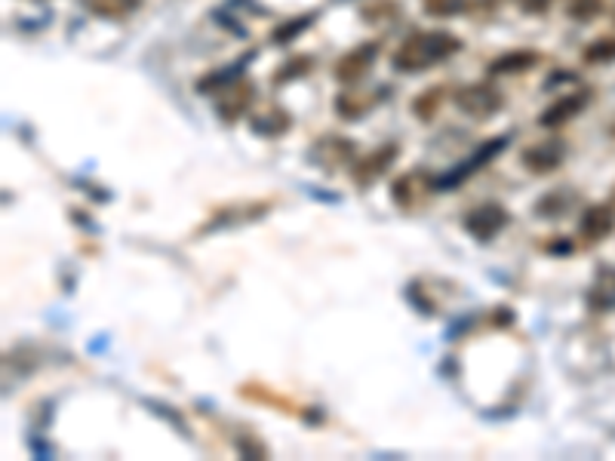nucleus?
I'll list each match as a JSON object with an SVG mask.
<instances>
[{"mask_svg":"<svg viewBox=\"0 0 615 461\" xmlns=\"http://www.w3.org/2000/svg\"><path fill=\"white\" fill-rule=\"evenodd\" d=\"M311 56H296V59H290L286 62V68H280L277 74H274V83H286V80H296V77H302V74H308L311 71Z\"/></svg>","mask_w":615,"mask_h":461,"instance_id":"nucleus-22","label":"nucleus"},{"mask_svg":"<svg viewBox=\"0 0 615 461\" xmlns=\"http://www.w3.org/2000/svg\"><path fill=\"white\" fill-rule=\"evenodd\" d=\"M142 7V0H87V10L102 19H127Z\"/></svg>","mask_w":615,"mask_h":461,"instance_id":"nucleus-17","label":"nucleus"},{"mask_svg":"<svg viewBox=\"0 0 615 461\" xmlns=\"http://www.w3.org/2000/svg\"><path fill=\"white\" fill-rule=\"evenodd\" d=\"M308 160L323 173H333L345 163H354V145L345 136H323L311 145Z\"/></svg>","mask_w":615,"mask_h":461,"instance_id":"nucleus-4","label":"nucleus"},{"mask_svg":"<svg viewBox=\"0 0 615 461\" xmlns=\"http://www.w3.org/2000/svg\"><path fill=\"white\" fill-rule=\"evenodd\" d=\"M314 19H317V13H302V16H296V19H290V22H283L280 28H274V44H290V40L296 37V34H302L305 28H311L314 25Z\"/></svg>","mask_w":615,"mask_h":461,"instance_id":"nucleus-20","label":"nucleus"},{"mask_svg":"<svg viewBox=\"0 0 615 461\" xmlns=\"http://www.w3.org/2000/svg\"><path fill=\"white\" fill-rule=\"evenodd\" d=\"M563 160V145L548 139V142H539V145H532L523 151V166L529 173H536V176H545V173H554L557 166Z\"/></svg>","mask_w":615,"mask_h":461,"instance_id":"nucleus-12","label":"nucleus"},{"mask_svg":"<svg viewBox=\"0 0 615 461\" xmlns=\"http://www.w3.org/2000/svg\"><path fill=\"white\" fill-rule=\"evenodd\" d=\"M539 62H542L539 50H511L489 62V74H523L529 68H536Z\"/></svg>","mask_w":615,"mask_h":461,"instance_id":"nucleus-15","label":"nucleus"},{"mask_svg":"<svg viewBox=\"0 0 615 461\" xmlns=\"http://www.w3.org/2000/svg\"><path fill=\"white\" fill-rule=\"evenodd\" d=\"M579 231L588 243H597V240H606L612 231H615V213L612 206L606 203H591L582 219H579Z\"/></svg>","mask_w":615,"mask_h":461,"instance_id":"nucleus-11","label":"nucleus"},{"mask_svg":"<svg viewBox=\"0 0 615 461\" xmlns=\"http://www.w3.org/2000/svg\"><path fill=\"white\" fill-rule=\"evenodd\" d=\"M588 308L594 314L615 311V268H606L597 274V280L588 289Z\"/></svg>","mask_w":615,"mask_h":461,"instance_id":"nucleus-14","label":"nucleus"},{"mask_svg":"<svg viewBox=\"0 0 615 461\" xmlns=\"http://www.w3.org/2000/svg\"><path fill=\"white\" fill-rule=\"evenodd\" d=\"M588 102H591V93H588V90L566 93V96H560L557 102H551V105L542 111L539 123H542V127H563V123H569L576 114H582V111L588 108Z\"/></svg>","mask_w":615,"mask_h":461,"instance_id":"nucleus-9","label":"nucleus"},{"mask_svg":"<svg viewBox=\"0 0 615 461\" xmlns=\"http://www.w3.org/2000/svg\"><path fill=\"white\" fill-rule=\"evenodd\" d=\"M369 105H373V99H357L354 90H348V93H342V96L336 99V108H339V114H342L345 120L363 117V111H366Z\"/></svg>","mask_w":615,"mask_h":461,"instance_id":"nucleus-21","label":"nucleus"},{"mask_svg":"<svg viewBox=\"0 0 615 461\" xmlns=\"http://www.w3.org/2000/svg\"><path fill=\"white\" fill-rule=\"evenodd\" d=\"M290 114L286 111H280V108H271V111H262V114H256L253 117V133H259V136H265V139H277L280 133H286L290 130Z\"/></svg>","mask_w":615,"mask_h":461,"instance_id":"nucleus-16","label":"nucleus"},{"mask_svg":"<svg viewBox=\"0 0 615 461\" xmlns=\"http://www.w3.org/2000/svg\"><path fill=\"white\" fill-rule=\"evenodd\" d=\"M379 44L376 40H369V44H360V47H354L351 53H345L339 62H336V80L339 83H345V87H351V83H360L369 71H373V65H376V56H379Z\"/></svg>","mask_w":615,"mask_h":461,"instance_id":"nucleus-5","label":"nucleus"},{"mask_svg":"<svg viewBox=\"0 0 615 461\" xmlns=\"http://www.w3.org/2000/svg\"><path fill=\"white\" fill-rule=\"evenodd\" d=\"M511 216L502 203H483L465 216V231L477 240H492L502 228H508Z\"/></svg>","mask_w":615,"mask_h":461,"instance_id":"nucleus-6","label":"nucleus"},{"mask_svg":"<svg viewBox=\"0 0 615 461\" xmlns=\"http://www.w3.org/2000/svg\"><path fill=\"white\" fill-rule=\"evenodd\" d=\"M582 59H585V65H612L615 62V37L609 34V37L591 40L582 53Z\"/></svg>","mask_w":615,"mask_h":461,"instance_id":"nucleus-18","label":"nucleus"},{"mask_svg":"<svg viewBox=\"0 0 615 461\" xmlns=\"http://www.w3.org/2000/svg\"><path fill=\"white\" fill-rule=\"evenodd\" d=\"M603 13V0H572L569 4V16L579 22H591Z\"/></svg>","mask_w":615,"mask_h":461,"instance_id":"nucleus-23","label":"nucleus"},{"mask_svg":"<svg viewBox=\"0 0 615 461\" xmlns=\"http://www.w3.org/2000/svg\"><path fill=\"white\" fill-rule=\"evenodd\" d=\"M394 16H397V4H394V0H382V4L366 7V10H363V22H369V25H376V22H391Z\"/></svg>","mask_w":615,"mask_h":461,"instance_id":"nucleus-24","label":"nucleus"},{"mask_svg":"<svg viewBox=\"0 0 615 461\" xmlns=\"http://www.w3.org/2000/svg\"><path fill=\"white\" fill-rule=\"evenodd\" d=\"M256 59V53L250 50V53H243L237 62H228V68H219V71H213V74H207L203 77L200 83H197V93H222L225 87H231L234 80H240V74L246 71V62H253Z\"/></svg>","mask_w":615,"mask_h":461,"instance_id":"nucleus-13","label":"nucleus"},{"mask_svg":"<svg viewBox=\"0 0 615 461\" xmlns=\"http://www.w3.org/2000/svg\"><path fill=\"white\" fill-rule=\"evenodd\" d=\"M256 102V90L250 80H234L231 87H225L219 93V102H216V111L225 123H234L240 120L246 111H250V105Z\"/></svg>","mask_w":615,"mask_h":461,"instance_id":"nucleus-7","label":"nucleus"},{"mask_svg":"<svg viewBox=\"0 0 615 461\" xmlns=\"http://www.w3.org/2000/svg\"><path fill=\"white\" fill-rule=\"evenodd\" d=\"M465 4L462 0H425V10L434 16H456Z\"/></svg>","mask_w":615,"mask_h":461,"instance_id":"nucleus-25","label":"nucleus"},{"mask_svg":"<svg viewBox=\"0 0 615 461\" xmlns=\"http://www.w3.org/2000/svg\"><path fill=\"white\" fill-rule=\"evenodd\" d=\"M508 145H511V136H492V139L483 142L471 157H465L462 163H456L449 173L437 176V179H434V191H456V188L465 185L474 173H480L483 166H489L492 160H496Z\"/></svg>","mask_w":615,"mask_h":461,"instance_id":"nucleus-2","label":"nucleus"},{"mask_svg":"<svg viewBox=\"0 0 615 461\" xmlns=\"http://www.w3.org/2000/svg\"><path fill=\"white\" fill-rule=\"evenodd\" d=\"M397 154H400V148L391 142V145H385V148H376L373 154H366V157H360V160H354V182H360V185H369V182H376L379 176H385L388 170H391V163L397 160Z\"/></svg>","mask_w":615,"mask_h":461,"instance_id":"nucleus-8","label":"nucleus"},{"mask_svg":"<svg viewBox=\"0 0 615 461\" xmlns=\"http://www.w3.org/2000/svg\"><path fill=\"white\" fill-rule=\"evenodd\" d=\"M456 108L474 120H489L496 117L505 105V96L499 87H492V83H468V87H459L456 96H453Z\"/></svg>","mask_w":615,"mask_h":461,"instance_id":"nucleus-3","label":"nucleus"},{"mask_svg":"<svg viewBox=\"0 0 615 461\" xmlns=\"http://www.w3.org/2000/svg\"><path fill=\"white\" fill-rule=\"evenodd\" d=\"M434 188V182L431 179H425L422 173H406V176H400L394 185H391V200L400 206V209H416L422 200H425V194Z\"/></svg>","mask_w":615,"mask_h":461,"instance_id":"nucleus-10","label":"nucleus"},{"mask_svg":"<svg viewBox=\"0 0 615 461\" xmlns=\"http://www.w3.org/2000/svg\"><path fill=\"white\" fill-rule=\"evenodd\" d=\"M462 50V40L449 31H419L413 37H406L403 44L394 50L391 62L400 74H419L428 71L449 56H456Z\"/></svg>","mask_w":615,"mask_h":461,"instance_id":"nucleus-1","label":"nucleus"},{"mask_svg":"<svg viewBox=\"0 0 615 461\" xmlns=\"http://www.w3.org/2000/svg\"><path fill=\"white\" fill-rule=\"evenodd\" d=\"M440 105H443V87H431V90H425L422 96L413 99V114H416L422 123H428V120L437 117Z\"/></svg>","mask_w":615,"mask_h":461,"instance_id":"nucleus-19","label":"nucleus"}]
</instances>
